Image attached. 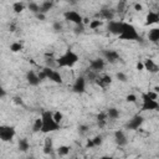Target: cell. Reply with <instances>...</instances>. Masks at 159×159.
Wrapping results in <instances>:
<instances>
[{"label":"cell","mask_w":159,"mask_h":159,"mask_svg":"<svg viewBox=\"0 0 159 159\" xmlns=\"http://www.w3.org/2000/svg\"><path fill=\"white\" fill-rule=\"evenodd\" d=\"M84 29H86V25L82 22V24H78V25H75V29H73V32L76 35L78 34H83L84 32Z\"/></svg>","instance_id":"4dcf8cb0"},{"label":"cell","mask_w":159,"mask_h":159,"mask_svg":"<svg viewBox=\"0 0 159 159\" xmlns=\"http://www.w3.org/2000/svg\"><path fill=\"white\" fill-rule=\"evenodd\" d=\"M118 39L122 41H138V40H140L137 29L129 22H123V30L118 35Z\"/></svg>","instance_id":"3957f363"},{"label":"cell","mask_w":159,"mask_h":159,"mask_svg":"<svg viewBox=\"0 0 159 159\" xmlns=\"http://www.w3.org/2000/svg\"><path fill=\"white\" fill-rule=\"evenodd\" d=\"M52 152H53V140H52V138L46 137L45 142H43V153L45 154H51Z\"/></svg>","instance_id":"ffe728a7"},{"label":"cell","mask_w":159,"mask_h":159,"mask_svg":"<svg viewBox=\"0 0 159 159\" xmlns=\"http://www.w3.org/2000/svg\"><path fill=\"white\" fill-rule=\"evenodd\" d=\"M125 6H127V0H119L118 4H117V11L123 12L125 10Z\"/></svg>","instance_id":"836d02e7"},{"label":"cell","mask_w":159,"mask_h":159,"mask_svg":"<svg viewBox=\"0 0 159 159\" xmlns=\"http://www.w3.org/2000/svg\"><path fill=\"white\" fill-rule=\"evenodd\" d=\"M67 2H68V4H71V5H76V4H78V2H80V0H67Z\"/></svg>","instance_id":"c3c4849f"},{"label":"cell","mask_w":159,"mask_h":159,"mask_svg":"<svg viewBox=\"0 0 159 159\" xmlns=\"http://www.w3.org/2000/svg\"><path fill=\"white\" fill-rule=\"evenodd\" d=\"M116 78H117L119 82H127V81H128V77H127V75H125V73H123V72H117V75H116Z\"/></svg>","instance_id":"d590c367"},{"label":"cell","mask_w":159,"mask_h":159,"mask_svg":"<svg viewBox=\"0 0 159 159\" xmlns=\"http://www.w3.org/2000/svg\"><path fill=\"white\" fill-rule=\"evenodd\" d=\"M135 68H137V71H145L144 70V62L143 61H138L137 65H135Z\"/></svg>","instance_id":"ab89813d"},{"label":"cell","mask_w":159,"mask_h":159,"mask_svg":"<svg viewBox=\"0 0 159 159\" xmlns=\"http://www.w3.org/2000/svg\"><path fill=\"white\" fill-rule=\"evenodd\" d=\"M41 118H42V129H41V133L48 134V133L57 132V130L61 129V124L57 123L55 120V118H53V112H51L48 109L42 111Z\"/></svg>","instance_id":"6da1fadb"},{"label":"cell","mask_w":159,"mask_h":159,"mask_svg":"<svg viewBox=\"0 0 159 159\" xmlns=\"http://www.w3.org/2000/svg\"><path fill=\"white\" fill-rule=\"evenodd\" d=\"M143 62H144V70L148 71L149 73H157V72H159V66L154 62V60L145 58Z\"/></svg>","instance_id":"9a60e30c"},{"label":"cell","mask_w":159,"mask_h":159,"mask_svg":"<svg viewBox=\"0 0 159 159\" xmlns=\"http://www.w3.org/2000/svg\"><path fill=\"white\" fill-rule=\"evenodd\" d=\"M89 21H91V19H88V17H83V24H84V25H88Z\"/></svg>","instance_id":"681fc988"},{"label":"cell","mask_w":159,"mask_h":159,"mask_svg":"<svg viewBox=\"0 0 159 159\" xmlns=\"http://www.w3.org/2000/svg\"><path fill=\"white\" fill-rule=\"evenodd\" d=\"M17 147H19V150L20 152L25 153V152H27L30 149V143H29V140L26 138H21L17 142Z\"/></svg>","instance_id":"7402d4cb"},{"label":"cell","mask_w":159,"mask_h":159,"mask_svg":"<svg viewBox=\"0 0 159 159\" xmlns=\"http://www.w3.org/2000/svg\"><path fill=\"white\" fill-rule=\"evenodd\" d=\"M70 150H71V148H70L68 145H65V144H62V145L57 147V149H56V153H57V155H58V157H66V155H68Z\"/></svg>","instance_id":"d4e9b609"},{"label":"cell","mask_w":159,"mask_h":159,"mask_svg":"<svg viewBox=\"0 0 159 159\" xmlns=\"http://www.w3.org/2000/svg\"><path fill=\"white\" fill-rule=\"evenodd\" d=\"M154 91H155V92H158V93H159V86H155V87H154Z\"/></svg>","instance_id":"f907efd6"},{"label":"cell","mask_w":159,"mask_h":159,"mask_svg":"<svg viewBox=\"0 0 159 159\" xmlns=\"http://www.w3.org/2000/svg\"><path fill=\"white\" fill-rule=\"evenodd\" d=\"M142 112L147 111H159V102L157 99H152L147 96V93L142 94Z\"/></svg>","instance_id":"5b68a950"},{"label":"cell","mask_w":159,"mask_h":159,"mask_svg":"<svg viewBox=\"0 0 159 159\" xmlns=\"http://www.w3.org/2000/svg\"><path fill=\"white\" fill-rule=\"evenodd\" d=\"M78 61H80V56L75 51H72V50H67L65 53H62L60 57L56 58V62H57V67L58 68L73 67Z\"/></svg>","instance_id":"7a4b0ae2"},{"label":"cell","mask_w":159,"mask_h":159,"mask_svg":"<svg viewBox=\"0 0 159 159\" xmlns=\"http://www.w3.org/2000/svg\"><path fill=\"white\" fill-rule=\"evenodd\" d=\"M26 82H27L31 87H37V86L41 83V80H40V77H39V73L35 72V71H32V70L27 71V73H26Z\"/></svg>","instance_id":"4fadbf2b"},{"label":"cell","mask_w":159,"mask_h":159,"mask_svg":"<svg viewBox=\"0 0 159 159\" xmlns=\"http://www.w3.org/2000/svg\"><path fill=\"white\" fill-rule=\"evenodd\" d=\"M148 40L153 43H158L159 42V27H153L149 30L148 32Z\"/></svg>","instance_id":"d6986e66"},{"label":"cell","mask_w":159,"mask_h":159,"mask_svg":"<svg viewBox=\"0 0 159 159\" xmlns=\"http://www.w3.org/2000/svg\"><path fill=\"white\" fill-rule=\"evenodd\" d=\"M5 96H6V91H5L4 88H1V89H0V98H4Z\"/></svg>","instance_id":"7dc6e473"},{"label":"cell","mask_w":159,"mask_h":159,"mask_svg":"<svg viewBox=\"0 0 159 159\" xmlns=\"http://www.w3.org/2000/svg\"><path fill=\"white\" fill-rule=\"evenodd\" d=\"M16 135V129L12 125H0V139L4 143L11 142Z\"/></svg>","instance_id":"277c9868"},{"label":"cell","mask_w":159,"mask_h":159,"mask_svg":"<svg viewBox=\"0 0 159 159\" xmlns=\"http://www.w3.org/2000/svg\"><path fill=\"white\" fill-rule=\"evenodd\" d=\"M137 99H138V97H137L134 93H129V94L125 96V101H127L128 103H135Z\"/></svg>","instance_id":"8d00e7d4"},{"label":"cell","mask_w":159,"mask_h":159,"mask_svg":"<svg viewBox=\"0 0 159 159\" xmlns=\"http://www.w3.org/2000/svg\"><path fill=\"white\" fill-rule=\"evenodd\" d=\"M102 55H103V58L108 63H116V62H118L120 60L119 53L117 51H114V50H104L102 52Z\"/></svg>","instance_id":"7c38bea8"},{"label":"cell","mask_w":159,"mask_h":159,"mask_svg":"<svg viewBox=\"0 0 159 159\" xmlns=\"http://www.w3.org/2000/svg\"><path fill=\"white\" fill-rule=\"evenodd\" d=\"M133 9H134L135 11L140 12V11H143V5H142L140 2H135V4L133 5Z\"/></svg>","instance_id":"b9f144b4"},{"label":"cell","mask_w":159,"mask_h":159,"mask_svg":"<svg viewBox=\"0 0 159 159\" xmlns=\"http://www.w3.org/2000/svg\"><path fill=\"white\" fill-rule=\"evenodd\" d=\"M52 30H53L55 32H61V31L63 30V24L60 22V21H55V22L52 24Z\"/></svg>","instance_id":"1f68e13d"},{"label":"cell","mask_w":159,"mask_h":159,"mask_svg":"<svg viewBox=\"0 0 159 159\" xmlns=\"http://www.w3.org/2000/svg\"><path fill=\"white\" fill-rule=\"evenodd\" d=\"M25 10V4L22 1H15L12 4V11L15 14H21Z\"/></svg>","instance_id":"4316f807"},{"label":"cell","mask_w":159,"mask_h":159,"mask_svg":"<svg viewBox=\"0 0 159 159\" xmlns=\"http://www.w3.org/2000/svg\"><path fill=\"white\" fill-rule=\"evenodd\" d=\"M112 82H113V78H112L111 75H102V76H98L97 80H96V83L98 86L103 87V88L107 87V86H109Z\"/></svg>","instance_id":"2e32d148"},{"label":"cell","mask_w":159,"mask_h":159,"mask_svg":"<svg viewBox=\"0 0 159 159\" xmlns=\"http://www.w3.org/2000/svg\"><path fill=\"white\" fill-rule=\"evenodd\" d=\"M88 125H86V124H80L78 125V133L81 134V135H83V134H86L87 132H88Z\"/></svg>","instance_id":"74e56055"},{"label":"cell","mask_w":159,"mask_h":159,"mask_svg":"<svg viewBox=\"0 0 159 159\" xmlns=\"http://www.w3.org/2000/svg\"><path fill=\"white\" fill-rule=\"evenodd\" d=\"M41 129H42V118L39 117V118H36V119L34 120L32 132H34V133H39V132H41Z\"/></svg>","instance_id":"83f0119b"},{"label":"cell","mask_w":159,"mask_h":159,"mask_svg":"<svg viewBox=\"0 0 159 159\" xmlns=\"http://www.w3.org/2000/svg\"><path fill=\"white\" fill-rule=\"evenodd\" d=\"M106 60L103 57H97V58H93L89 61V70L94 71V72H101L102 70H104L106 67Z\"/></svg>","instance_id":"8fae6325"},{"label":"cell","mask_w":159,"mask_h":159,"mask_svg":"<svg viewBox=\"0 0 159 159\" xmlns=\"http://www.w3.org/2000/svg\"><path fill=\"white\" fill-rule=\"evenodd\" d=\"M147 96H148L149 98H152V99H158L159 93H158V92H155V91L153 89V91H148V92H147Z\"/></svg>","instance_id":"f35d334b"},{"label":"cell","mask_w":159,"mask_h":159,"mask_svg":"<svg viewBox=\"0 0 159 159\" xmlns=\"http://www.w3.org/2000/svg\"><path fill=\"white\" fill-rule=\"evenodd\" d=\"M86 148H87V149H92V148H96V147H94V143H93V140H92V138H91V139H87V143H86Z\"/></svg>","instance_id":"ee69618b"},{"label":"cell","mask_w":159,"mask_h":159,"mask_svg":"<svg viewBox=\"0 0 159 159\" xmlns=\"http://www.w3.org/2000/svg\"><path fill=\"white\" fill-rule=\"evenodd\" d=\"M39 73V77H40V80H41V82L42 81H45V80H47V76H46V73H45V71L43 70H41L40 72H37Z\"/></svg>","instance_id":"f6af8a7d"},{"label":"cell","mask_w":159,"mask_h":159,"mask_svg":"<svg viewBox=\"0 0 159 159\" xmlns=\"http://www.w3.org/2000/svg\"><path fill=\"white\" fill-rule=\"evenodd\" d=\"M123 22H124V21L111 20V21H108V24H107V30H108L112 35L118 36V35L122 32V30H123Z\"/></svg>","instance_id":"30bf717a"},{"label":"cell","mask_w":159,"mask_h":159,"mask_svg":"<svg viewBox=\"0 0 159 159\" xmlns=\"http://www.w3.org/2000/svg\"><path fill=\"white\" fill-rule=\"evenodd\" d=\"M144 123V117L142 114H134L127 123H125V129L128 130H137L142 127V124Z\"/></svg>","instance_id":"52a82bcc"},{"label":"cell","mask_w":159,"mask_h":159,"mask_svg":"<svg viewBox=\"0 0 159 159\" xmlns=\"http://www.w3.org/2000/svg\"><path fill=\"white\" fill-rule=\"evenodd\" d=\"M106 112H107L108 119L114 120V119H117V118L119 117V109H118V108H116V107H109Z\"/></svg>","instance_id":"603a6c76"},{"label":"cell","mask_w":159,"mask_h":159,"mask_svg":"<svg viewBox=\"0 0 159 159\" xmlns=\"http://www.w3.org/2000/svg\"><path fill=\"white\" fill-rule=\"evenodd\" d=\"M53 118H55V120H56L57 123L61 124V122L63 120V113L60 112V111H56V112H53Z\"/></svg>","instance_id":"e575fe53"},{"label":"cell","mask_w":159,"mask_h":159,"mask_svg":"<svg viewBox=\"0 0 159 159\" xmlns=\"http://www.w3.org/2000/svg\"><path fill=\"white\" fill-rule=\"evenodd\" d=\"M159 22V14L157 11H149L145 16V26H150Z\"/></svg>","instance_id":"e0dca14e"},{"label":"cell","mask_w":159,"mask_h":159,"mask_svg":"<svg viewBox=\"0 0 159 159\" xmlns=\"http://www.w3.org/2000/svg\"><path fill=\"white\" fill-rule=\"evenodd\" d=\"M52 7H53V1H52V0H45V1H42L41 5H40V12L46 14V12H48Z\"/></svg>","instance_id":"44dd1931"},{"label":"cell","mask_w":159,"mask_h":159,"mask_svg":"<svg viewBox=\"0 0 159 159\" xmlns=\"http://www.w3.org/2000/svg\"><path fill=\"white\" fill-rule=\"evenodd\" d=\"M27 7H29V10H30L32 14H35V15H36L37 12H40V5H39L37 2H35V1H31Z\"/></svg>","instance_id":"f546056e"},{"label":"cell","mask_w":159,"mask_h":159,"mask_svg":"<svg viewBox=\"0 0 159 159\" xmlns=\"http://www.w3.org/2000/svg\"><path fill=\"white\" fill-rule=\"evenodd\" d=\"M114 142L118 147H125L128 144V138L122 129H117L114 132Z\"/></svg>","instance_id":"5bb4252c"},{"label":"cell","mask_w":159,"mask_h":159,"mask_svg":"<svg viewBox=\"0 0 159 159\" xmlns=\"http://www.w3.org/2000/svg\"><path fill=\"white\" fill-rule=\"evenodd\" d=\"M157 12H158V14H159V9H158V11H157Z\"/></svg>","instance_id":"816d5d0a"},{"label":"cell","mask_w":159,"mask_h":159,"mask_svg":"<svg viewBox=\"0 0 159 159\" xmlns=\"http://www.w3.org/2000/svg\"><path fill=\"white\" fill-rule=\"evenodd\" d=\"M63 17H65L66 21L72 22L75 25H78V24H82L83 22V16L80 12L75 11V10H67V11H65L63 12Z\"/></svg>","instance_id":"ba28073f"},{"label":"cell","mask_w":159,"mask_h":159,"mask_svg":"<svg viewBox=\"0 0 159 159\" xmlns=\"http://www.w3.org/2000/svg\"><path fill=\"white\" fill-rule=\"evenodd\" d=\"M107 119H108V116H107V112H101L98 116H97V123H98V127L99 128H103L107 123Z\"/></svg>","instance_id":"cb8c5ba5"},{"label":"cell","mask_w":159,"mask_h":159,"mask_svg":"<svg viewBox=\"0 0 159 159\" xmlns=\"http://www.w3.org/2000/svg\"><path fill=\"white\" fill-rule=\"evenodd\" d=\"M102 25H103V20H101V19H91V21L88 24V27H89V30H97Z\"/></svg>","instance_id":"484cf974"},{"label":"cell","mask_w":159,"mask_h":159,"mask_svg":"<svg viewBox=\"0 0 159 159\" xmlns=\"http://www.w3.org/2000/svg\"><path fill=\"white\" fill-rule=\"evenodd\" d=\"M92 140H93V143H94V147H99V145L103 144V137H102L101 134L94 135V137L92 138Z\"/></svg>","instance_id":"d6a6232c"},{"label":"cell","mask_w":159,"mask_h":159,"mask_svg":"<svg viewBox=\"0 0 159 159\" xmlns=\"http://www.w3.org/2000/svg\"><path fill=\"white\" fill-rule=\"evenodd\" d=\"M10 51L11 52H14V53H16V52H20V51H22V48H24V46H22V43H20V42H17V41H15V42H12L11 45H10Z\"/></svg>","instance_id":"f1b7e54d"},{"label":"cell","mask_w":159,"mask_h":159,"mask_svg":"<svg viewBox=\"0 0 159 159\" xmlns=\"http://www.w3.org/2000/svg\"><path fill=\"white\" fill-rule=\"evenodd\" d=\"M86 86H87V78L84 76H80L75 80L72 84V91L77 94H82L86 92Z\"/></svg>","instance_id":"9c48e42d"},{"label":"cell","mask_w":159,"mask_h":159,"mask_svg":"<svg viewBox=\"0 0 159 159\" xmlns=\"http://www.w3.org/2000/svg\"><path fill=\"white\" fill-rule=\"evenodd\" d=\"M99 19H104L107 21H111V20H114V11L109 7H103L99 10Z\"/></svg>","instance_id":"ac0fdd59"},{"label":"cell","mask_w":159,"mask_h":159,"mask_svg":"<svg viewBox=\"0 0 159 159\" xmlns=\"http://www.w3.org/2000/svg\"><path fill=\"white\" fill-rule=\"evenodd\" d=\"M9 30H10L11 32H14V31L16 30V26H15V24H10V25H9Z\"/></svg>","instance_id":"bcb514c9"},{"label":"cell","mask_w":159,"mask_h":159,"mask_svg":"<svg viewBox=\"0 0 159 159\" xmlns=\"http://www.w3.org/2000/svg\"><path fill=\"white\" fill-rule=\"evenodd\" d=\"M36 19L40 20V21H45V20H46V14H43V12H37V14H36Z\"/></svg>","instance_id":"7bdbcfd3"},{"label":"cell","mask_w":159,"mask_h":159,"mask_svg":"<svg viewBox=\"0 0 159 159\" xmlns=\"http://www.w3.org/2000/svg\"><path fill=\"white\" fill-rule=\"evenodd\" d=\"M12 102H14L16 106H22V104H24L21 97H14V98H12Z\"/></svg>","instance_id":"60d3db41"},{"label":"cell","mask_w":159,"mask_h":159,"mask_svg":"<svg viewBox=\"0 0 159 159\" xmlns=\"http://www.w3.org/2000/svg\"><path fill=\"white\" fill-rule=\"evenodd\" d=\"M42 70L45 71V73H46V76H47V80L52 81L53 83L61 84V83L63 82L60 71H57V70H55V68H52V67H48V66H45Z\"/></svg>","instance_id":"8992f818"}]
</instances>
